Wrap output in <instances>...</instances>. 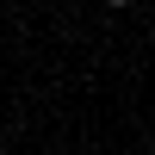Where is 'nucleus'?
<instances>
[{
	"label": "nucleus",
	"instance_id": "f257e3e1",
	"mask_svg": "<svg viewBox=\"0 0 155 155\" xmlns=\"http://www.w3.org/2000/svg\"><path fill=\"white\" fill-rule=\"evenodd\" d=\"M106 6H118V12H124V6H130V0H106Z\"/></svg>",
	"mask_w": 155,
	"mask_h": 155
}]
</instances>
